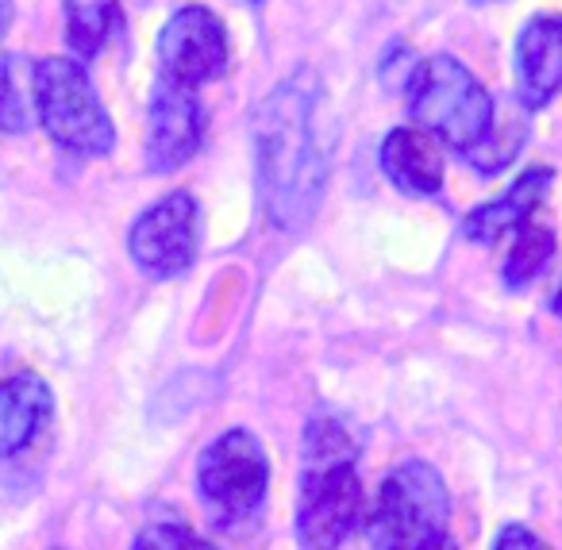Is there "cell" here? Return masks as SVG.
<instances>
[{"label": "cell", "mask_w": 562, "mask_h": 550, "mask_svg": "<svg viewBox=\"0 0 562 550\" xmlns=\"http://www.w3.org/2000/svg\"><path fill=\"white\" fill-rule=\"evenodd\" d=\"M258 162V201L273 227L297 232L321 209L328 186V150L321 143V78L293 70L270 89L250 120Z\"/></svg>", "instance_id": "1"}, {"label": "cell", "mask_w": 562, "mask_h": 550, "mask_svg": "<svg viewBox=\"0 0 562 550\" xmlns=\"http://www.w3.org/2000/svg\"><path fill=\"white\" fill-rule=\"evenodd\" d=\"M408 116L431 139L447 143L459 155H470L493 132V97L459 58L436 55L416 63L405 86Z\"/></svg>", "instance_id": "2"}, {"label": "cell", "mask_w": 562, "mask_h": 550, "mask_svg": "<svg viewBox=\"0 0 562 550\" xmlns=\"http://www.w3.org/2000/svg\"><path fill=\"white\" fill-rule=\"evenodd\" d=\"M451 501L436 465L408 458L378 489L367 535L374 550H459L447 531Z\"/></svg>", "instance_id": "3"}, {"label": "cell", "mask_w": 562, "mask_h": 550, "mask_svg": "<svg viewBox=\"0 0 562 550\" xmlns=\"http://www.w3.org/2000/svg\"><path fill=\"white\" fill-rule=\"evenodd\" d=\"M35 116L63 150L104 158L116 147V127L78 58H43L35 66Z\"/></svg>", "instance_id": "4"}, {"label": "cell", "mask_w": 562, "mask_h": 550, "mask_svg": "<svg viewBox=\"0 0 562 550\" xmlns=\"http://www.w3.org/2000/svg\"><path fill=\"white\" fill-rule=\"evenodd\" d=\"M266 485H270V462L266 450L247 427H232L220 439L204 447L201 462H196V489L216 524H235L258 512L266 501Z\"/></svg>", "instance_id": "5"}, {"label": "cell", "mask_w": 562, "mask_h": 550, "mask_svg": "<svg viewBox=\"0 0 562 550\" xmlns=\"http://www.w3.org/2000/svg\"><path fill=\"white\" fill-rule=\"evenodd\" d=\"M367 493L355 465H305L297 496V539L305 550H339L359 527Z\"/></svg>", "instance_id": "6"}, {"label": "cell", "mask_w": 562, "mask_h": 550, "mask_svg": "<svg viewBox=\"0 0 562 550\" xmlns=\"http://www.w3.org/2000/svg\"><path fill=\"white\" fill-rule=\"evenodd\" d=\"M127 250L135 266L150 278H178L196 262L201 250V204L193 193H178L155 201L127 232Z\"/></svg>", "instance_id": "7"}, {"label": "cell", "mask_w": 562, "mask_h": 550, "mask_svg": "<svg viewBox=\"0 0 562 550\" xmlns=\"http://www.w3.org/2000/svg\"><path fill=\"white\" fill-rule=\"evenodd\" d=\"M158 81L181 89H201L204 81L220 78L227 66V32L209 9L186 4L158 32Z\"/></svg>", "instance_id": "8"}, {"label": "cell", "mask_w": 562, "mask_h": 550, "mask_svg": "<svg viewBox=\"0 0 562 550\" xmlns=\"http://www.w3.org/2000/svg\"><path fill=\"white\" fill-rule=\"evenodd\" d=\"M204 109L193 89L158 81L147 116V166L155 173H173L201 150Z\"/></svg>", "instance_id": "9"}, {"label": "cell", "mask_w": 562, "mask_h": 550, "mask_svg": "<svg viewBox=\"0 0 562 550\" xmlns=\"http://www.w3.org/2000/svg\"><path fill=\"white\" fill-rule=\"evenodd\" d=\"M516 81L528 109H543L562 93V16L543 12L520 27L516 40Z\"/></svg>", "instance_id": "10"}, {"label": "cell", "mask_w": 562, "mask_h": 550, "mask_svg": "<svg viewBox=\"0 0 562 550\" xmlns=\"http://www.w3.org/2000/svg\"><path fill=\"white\" fill-rule=\"evenodd\" d=\"M554 173L547 166H531L520 178L508 186V193L501 201H490L482 209H474L462 220V235L477 247H490V243L505 239L508 232H520L524 224H531V212L543 204L547 189H551Z\"/></svg>", "instance_id": "11"}, {"label": "cell", "mask_w": 562, "mask_h": 550, "mask_svg": "<svg viewBox=\"0 0 562 550\" xmlns=\"http://www.w3.org/2000/svg\"><path fill=\"white\" fill-rule=\"evenodd\" d=\"M50 408L55 396L35 373H12L9 381H0V458L32 447V439L50 419Z\"/></svg>", "instance_id": "12"}, {"label": "cell", "mask_w": 562, "mask_h": 550, "mask_svg": "<svg viewBox=\"0 0 562 550\" xmlns=\"http://www.w3.org/2000/svg\"><path fill=\"white\" fill-rule=\"evenodd\" d=\"M382 170L408 197H431L443 186V158H439L436 139L420 127H393L385 135Z\"/></svg>", "instance_id": "13"}, {"label": "cell", "mask_w": 562, "mask_h": 550, "mask_svg": "<svg viewBox=\"0 0 562 550\" xmlns=\"http://www.w3.org/2000/svg\"><path fill=\"white\" fill-rule=\"evenodd\" d=\"M124 32V12L116 0H66V43L81 66L97 58Z\"/></svg>", "instance_id": "14"}, {"label": "cell", "mask_w": 562, "mask_h": 550, "mask_svg": "<svg viewBox=\"0 0 562 550\" xmlns=\"http://www.w3.org/2000/svg\"><path fill=\"white\" fill-rule=\"evenodd\" d=\"M35 66L27 55H0V132L20 135L35 124Z\"/></svg>", "instance_id": "15"}, {"label": "cell", "mask_w": 562, "mask_h": 550, "mask_svg": "<svg viewBox=\"0 0 562 550\" xmlns=\"http://www.w3.org/2000/svg\"><path fill=\"white\" fill-rule=\"evenodd\" d=\"M359 435L339 416H316L305 427V465H355L359 462Z\"/></svg>", "instance_id": "16"}, {"label": "cell", "mask_w": 562, "mask_h": 550, "mask_svg": "<svg viewBox=\"0 0 562 550\" xmlns=\"http://www.w3.org/2000/svg\"><path fill=\"white\" fill-rule=\"evenodd\" d=\"M554 255V235L547 227H536V224H524L513 239V250L505 258V285L508 289H524Z\"/></svg>", "instance_id": "17"}, {"label": "cell", "mask_w": 562, "mask_h": 550, "mask_svg": "<svg viewBox=\"0 0 562 550\" xmlns=\"http://www.w3.org/2000/svg\"><path fill=\"white\" fill-rule=\"evenodd\" d=\"M132 550H220L216 542L201 539L196 531H189L186 524H150L147 531L135 539Z\"/></svg>", "instance_id": "18"}, {"label": "cell", "mask_w": 562, "mask_h": 550, "mask_svg": "<svg viewBox=\"0 0 562 550\" xmlns=\"http://www.w3.org/2000/svg\"><path fill=\"white\" fill-rule=\"evenodd\" d=\"M493 550H551L536 531H528L524 524H505L493 542Z\"/></svg>", "instance_id": "19"}, {"label": "cell", "mask_w": 562, "mask_h": 550, "mask_svg": "<svg viewBox=\"0 0 562 550\" xmlns=\"http://www.w3.org/2000/svg\"><path fill=\"white\" fill-rule=\"evenodd\" d=\"M12 24V0H0V35L9 32Z\"/></svg>", "instance_id": "20"}, {"label": "cell", "mask_w": 562, "mask_h": 550, "mask_svg": "<svg viewBox=\"0 0 562 550\" xmlns=\"http://www.w3.org/2000/svg\"><path fill=\"white\" fill-rule=\"evenodd\" d=\"M554 312L562 316V285H559V293H554Z\"/></svg>", "instance_id": "21"}, {"label": "cell", "mask_w": 562, "mask_h": 550, "mask_svg": "<svg viewBox=\"0 0 562 550\" xmlns=\"http://www.w3.org/2000/svg\"><path fill=\"white\" fill-rule=\"evenodd\" d=\"M477 4H485V0H477Z\"/></svg>", "instance_id": "22"}]
</instances>
